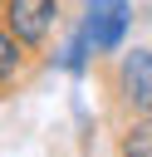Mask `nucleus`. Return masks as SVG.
I'll return each instance as SVG.
<instances>
[{"mask_svg":"<svg viewBox=\"0 0 152 157\" xmlns=\"http://www.w3.org/2000/svg\"><path fill=\"white\" fill-rule=\"evenodd\" d=\"M83 5H88V15H83L88 44L93 49H118L123 34H127V20H132L127 0H83Z\"/></svg>","mask_w":152,"mask_h":157,"instance_id":"obj_2","label":"nucleus"},{"mask_svg":"<svg viewBox=\"0 0 152 157\" xmlns=\"http://www.w3.org/2000/svg\"><path fill=\"white\" fill-rule=\"evenodd\" d=\"M118 78H123L127 103L137 113H152V49H127L118 64Z\"/></svg>","mask_w":152,"mask_h":157,"instance_id":"obj_3","label":"nucleus"},{"mask_svg":"<svg viewBox=\"0 0 152 157\" xmlns=\"http://www.w3.org/2000/svg\"><path fill=\"white\" fill-rule=\"evenodd\" d=\"M25 69V39H15L10 29H0V88Z\"/></svg>","mask_w":152,"mask_h":157,"instance_id":"obj_4","label":"nucleus"},{"mask_svg":"<svg viewBox=\"0 0 152 157\" xmlns=\"http://www.w3.org/2000/svg\"><path fill=\"white\" fill-rule=\"evenodd\" d=\"M118 157H152V113H142V123H132V128L123 132Z\"/></svg>","mask_w":152,"mask_h":157,"instance_id":"obj_5","label":"nucleus"},{"mask_svg":"<svg viewBox=\"0 0 152 157\" xmlns=\"http://www.w3.org/2000/svg\"><path fill=\"white\" fill-rule=\"evenodd\" d=\"M83 59H88V34L78 29V34H74V44L64 49V69H74V74H78V69H83Z\"/></svg>","mask_w":152,"mask_h":157,"instance_id":"obj_6","label":"nucleus"},{"mask_svg":"<svg viewBox=\"0 0 152 157\" xmlns=\"http://www.w3.org/2000/svg\"><path fill=\"white\" fill-rule=\"evenodd\" d=\"M59 20V0H5V29L25 44H44Z\"/></svg>","mask_w":152,"mask_h":157,"instance_id":"obj_1","label":"nucleus"}]
</instances>
